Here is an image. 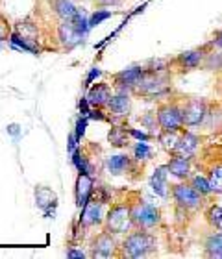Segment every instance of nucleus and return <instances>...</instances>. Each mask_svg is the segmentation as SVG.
I'll list each match as a JSON object with an SVG mask.
<instances>
[{
  "instance_id": "obj_1",
  "label": "nucleus",
  "mask_w": 222,
  "mask_h": 259,
  "mask_svg": "<svg viewBox=\"0 0 222 259\" xmlns=\"http://www.w3.org/2000/svg\"><path fill=\"white\" fill-rule=\"evenodd\" d=\"M124 254L128 257H134V259H139V257H145L147 254H150L154 246H156V239L152 237L150 233L147 232H131L124 241Z\"/></svg>"
},
{
  "instance_id": "obj_2",
  "label": "nucleus",
  "mask_w": 222,
  "mask_h": 259,
  "mask_svg": "<svg viewBox=\"0 0 222 259\" xmlns=\"http://www.w3.org/2000/svg\"><path fill=\"white\" fill-rule=\"evenodd\" d=\"M131 224H134V219H131L130 205H113L106 217V228L111 233H126L131 228Z\"/></svg>"
},
{
  "instance_id": "obj_3",
  "label": "nucleus",
  "mask_w": 222,
  "mask_h": 259,
  "mask_svg": "<svg viewBox=\"0 0 222 259\" xmlns=\"http://www.w3.org/2000/svg\"><path fill=\"white\" fill-rule=\"evenodd\" d=\"M172 198L184 209H198L204 202V194L198 193L191 184H178L172 185Z\"/></svg>"
},
{
  "instance_id": "obj_4",
  "label": "nucleus",
  "mask_w": 222,
  "mask_h": 259,
  "mask_svg": "<svg viewBox=\"0 0 222 259\" xmlns=\"http://www.w3.org/2000/svg\"><path fill=\"white\" fill-rule=\"evenodd\" d=\"M131 219H134V224L141 230H150V228H156L159 222H161V213L156 205L152 204H139L131 209Z\"/></svg>"
},
{
  "instance_id": "obj_5",
  "label": "nucleus",
  "mask_w": 222,
  "mask_h": 259,
  "mask_svg": "<svg viewBox=\"0 0 222 259\" xmlns=\"http://www.w3.org/2000/svg\"><path fill=\"white\" fill-rule=\"evenodd\" d=\"M157 124L161 130H172L178 132L184 126V115H182V108L176 104H163L157 109Z\"/></svg>"
},
{
  "instance_id": "obj_6",
  "label": "nucleus",
  "mask_w": 222,
  "mask_h": 259,
  "mask_svg": "<svg viewBox=\"0 0 222 259\" xmlns=\"http://www.w3.org/2000/svg\"><path fill=\"white\" fill-rule=\"evenodd\" d=\"M184 126H198L204 122L207 115V104L202 98H189L182 108Z\"/></svg>"
},
{
  "instance_id": "obj_7",
  "label": "nucleus",
  "mask_w": 222,
  "mask_h": 259,
  "mask_svg": "<svg viewBox=\"0 0 222 259\" xmlns=\"http://www.w3.org/2000/svg\"><path fill=\"white\" fill-rule=\"evenodd\" d=\"M145 76V70L141 67H131V69H126L119 74H115V85L119 87L120 91H128V89H136L139 85L141 78Z\"/></svg>"
},
{
  "instance_id": "obj_8",
  "label": "nucleus",
  "mask_w": 222,
  "mask_h": 259,
  "mask_svg": "<svg viewBox=\"0 0 222 259\" xmlns=\"http://www.w3.org/2000/svg\"><path fill=\"white\" fill-rule=\"evenodd\" d=\"M76 205L83 207L89 202L93 193V178L87 172H80V176L76 178Z\"/></svg>"
},
{
  "instance_id": "obj_9",
  "label": "nucleus",
  "mask_w": 222,
  "mask_h": 259,
  "mask_svg": "<svg viewBox=\"0 0 222 259\" xmlns=\"http://www.w3.org/2000/svg\"><path fill=\"white\" fill-rule=\"evenodd\" d=\"M168 167V174H172L176 178L180 180H187L191 174V163H189V157L185 156H180V154H174L172 159L167 163Z\"/></svg>"
},
{
  "instance_id": "obj_10",
  "label": "nucleus",
  "mask_w": 222,
  "mask_h": 259,
  "mask_svg": "<svg viewBox=\"0 0 222 259\" xmlns=\"http://www.w3.org/2000/svg\"><path fill=\"white\" fill-rule=\"evenodd\" d=\"M115 252V239L111 237V232H104L100 233L95 241V252L93 255L95 257H109L113 255Z\"/></svg>"
},
{
  "instance_id": "obj_11",
  "label": "nucleus",
  "mask_w": 222,
  "mask_h": 259,
  "mask_svg": "<svg viewBox=\"0 0 222 259\" xmlns=\"http://www.w3.org/2000/svg\"><path fill=\"white\" fill-rule=\"evenodd\" d=\"M198 143H200V137L195 134H191V132H187V134H184L182 137H180L178 146H176V152H174V154L191 157L196 152V148H198Z\"/></svg>"
},
{
  "instance_id": "obj_12",
  "label": "nucleus",
  "mask_w": 222,
  "mask_h": 259,
  "mask_svg": "<svg viewBox=\"0 0 222 259\" xmlns=\"http://www.w3.org/2000/svg\"><path fill=\"white\" fill-rule=\"evenodd\" d=\"M35 202H37L39 207L47 211V215H49V211L52 209V207H56V204H58V194L50 189V187L41 185V187L35 189Z\"/></svg>"
},
{
  "instance_id": "obj_13",
  "label": "nucleus",
  "mask_w": 222,
  "mask_h": 259,
  "mask_svg": "<svg viewBox=\"0 0 222 259\" xmlns=\"http://www.w3.org/2000/svg\"><path fill=\"white\" fill-rule=\"evenodd\" d=\"M167 174H168V167L163 165V167H157L154 170L150 178V187L152 191L157 194V196H167Z\"/></svg>"
},
{
  "instance_id": "obj_14",
  "label": "nucleus",
  "mask_w": 222,
  "mask_h": 259,
  "mask_svg": "<svg viewBox=\"0 0 222 259\" xmlns=\"http://www.w3.org/2000/svg\"><path fill=\"white\" fill-rule=\"evenodd\" d=\"M109 98H111V93H109V87L106 85V83H97V85H93L89 95H87L89 104H91V106H97V108H100V106H108Z\"/></svg>"
},
{
  "instance_id": "obj_15",
  "label": "nucleus",
  "mask_w": 222,
  "mask_h": 259,
  "mask_svg": "<svg viewBox=\"0 0 222 259\" xmlns=\"http://www.w3.org/2000/svg\"><path fill=\"white\" fill-rule=\"evenodd\" d=\"M108 108H109V111L113 115H117V117H124V115L128 113V109H130V97H128V93L120 91V93H117L115 97H111L108 102Z\"/></svg>"
},
{
  "instance_id": "obj_16",
  "label": "nucleus",
  "mask_w": 222,
  "mask_h": 259,
  "mask_svg": "<svg viewBox=\"0 0 222 259\" xmlns=\"http://www.w3.org/2000/svg\"><path fill=\"white\" fill-rule=\"evenodd\" d=\"M206 49H196V50H187L178 56V63L184 69H196L202 63V60L206 58Z\"/></svg>"
},
{
  "instance_id": "obj_17",
  "label": "nucleus",
  "mask_w": 222,
  "mask_h": 259,
  "mask_svg": "<svg viewBox=\"0 0 222 259\" xmlns=\"http://www.w3.org/2000/svg\"><path fill=\"white\" fill-rule=\"evenodd\" d=\"M100 221H102V207H100V204L89 200V202L83 205L81 224H85V226H93V224H98Z\"/></svg>"
},
{
  "instance_id": "obj_18",
  "label": "nucleus",
  "mask_w": 222,
  "mask_h": 259,
  "mask_svg": "<svg viewBox=\"0 0 222 259\" xmlns=\"http://www.w3.org/2000/svg\"><path fill=\"white\" fill-rule=\"evenodd\" d=\"M81 37H83V35L78 33V30L72 26L71 21H65L60 26V39H61V43L67 45V47H74V45H78L81 41Z\"/></svg>"
},
{
  "instance_id": "obj_19",
  "label": "nucleus",
  "mask_w": 222,
  "mask_h": 259,
  "mask_svg": "<svg viewBox=\"0 0 222 259\" xmlns=\"http://www.w3.org/2000/svg\"><path fill=\"white\" fill-rule=\"evenodd\" d=\"M206 255L207 257H215V259H222V232L211 233L209 237L206 239Z\"/></svg>"
},
{
  "instance_id": "obj_20",
  "label": "nucleus",
  "mask_w": 222,
  "mask_h": 259,
  "mask_svg": "<svg viewBox=\"0 0 222 259\" xmlns=\"http://www.w3.org/2000/svg\"><path fill=\"white\" fill-rule=\"evenodd\" d=\"M108 165V170L111 174H122L126 172V168L130 167V157L128 156H111L106 161Z\"/></svg>"
},
{
  "instance_id": "obj_21",
  "label": "nucleus",
  "mask_w": 222,
  "mask_h": 259,
  "mask_svg": "<svg viewBox=\"0 0 222 259\" xmlns=\"http://www.w3.org/2000/svg\"><path fill=\"white\" fill-rule=\"evenodd\" d=\"M157 139H159V143H161V146L165 150L174 154V152H176V146H178L180 135L176 134V132H172V130H163Z\"/></svg>"
},
{
  "instance_id": "obj_22",
  "label": "nucleus",
  "mask_w": 222,
  "mask_h": 259,
  "mask_svg": "<svg viewBox=\"0 0 222 259\" xmlns=\"http://www.w3.org/2000/svg\"><path fill=\"white\" fill-rule=\"evenodd\" d=\"M206 221L207 224L217 230V232H222V207L220 205H209L206 211Z\"/></svg>"
},
{
  "instance_id": "obj_23",
  "label": "nucleus",
  "mask_w": 222,
  "mask_h": 259,
  "mask_svg": "<svg viewBox=\"0 0 222 259\" xmlns=\"http://www.w3.org/2000/svg\"><path fill=\"white\" fill-rule=\"evenodd\" d=\"M56 11L65 21H71V19H74L78 15V10H76V6L72 4L71 0H58L56 2Z\"/></svg>"
},
{
  "instance_id": "obj_24",
  "label": "nucleus",
  "mask_w": 222,
  "mask_h": 259,
  "mask_svg": "<svg viewBox=\"0 0 222 259\" xmlns=\"http://www.w3.org/2000/svg\"><path fill=\"white\" fill-rule=\"evenodd\" d=\"M209 185L211 191L217 194H222V165H215L209 172Z\"/></svg>"
},
{
  "instance_id": "obj_25",
  "label": "nucleus",
  "mask_w": 222,
  "mask_h": 259,
  "mask_svg": "<svg viewBox=\"0 0 222 259\" xmlns=\"http://www.w3.org/2000/svg\"><path fill=\"white\" fill-rule=\"evenodd\" d=\"M126 135H128L126 130L115 126V128H111V132H109V143H111L113 146H124L126 145Z\"/></svg>"
},
{
  "instance_id": "obj_26",
  "label": "nucleus",
  "mask_w": 222,
  "mask_h": 259,
  "mask_svg": "<svg viewBox=\"0 0 222 259\" xmlns=\"http://www.w3.org/2000/svg\"><path fill=\"white\" fill-rule=\"evenodd\" d=\"M191 185H193L200 194H204V196L213 193L211 185H209V180H206L204 176H193V178H191Z\"/></svg>"
},
{
  "instance_id": "obj_27",
  "label": "nucleus",
  "mask_w": 222,
  "mask_h": 259,
  "mask_svg": "<svg viewBox=\"0 0 222 259\" xmlns=\"http://www.w3.org/2000/svg\"><path fill=\"white\" fill-rule=\"evenodd\" d=\"M134 154H136L137 159H150L154 156V148L150 145H147V141H143V143L139 141L136 148H134Z\"/></svg>"
},
{
  "instance_id": "obj_28",
  "label": "nucleus",
  "mask_w": 222,
  "mask_h": 259,
  "mask_svg": "<svg viewBox=\"0 0 222 259\" xmlns=\"http://www.w3.org/2000/svg\"><path fill=\"white\" fill-rule=\"evenodd\" d=\"M113 15L111 11L108 10H97V13H93V17L89 19V26H97V24H100V22H104L106 19H109V17Z\"/></svg>"
},
{
  "instance_id": "obj_29",
  "label": "nucleus",
  "mask_w": 222,
  "mask_h": 259,
  "mask_svg": "<svg viewBox=\"0 0 222 259\" xmlns=\"http://www.w3.org/2000/svg\"><path fill=\"white\" fill-rule=\"evenodd\" d=\"M72 163H74L80 172H87V161L80 156V152H72Z\"/></svg>"
},
{
  "instance_id": "obj_30",
  "label": "nucleus",
  "mask_w": 222,
  "mask_h": 259,
  "mask_svg": "<svg viewBox=\"0 0 222 259\" xmlns=\"http://www.w3.org/2000/svg\"><path fill=\"white\" fill-rule=\"evenodd\" d=\"M85 128H87V119L83 117V119H80L78 122H76V137H78V139H81V137H83V134H85Z\"/></svg>"
},
{
  "instance_id": "obj_31",
  "label": "nucleus",
  "mask_w": 222,
  "mask_h": 259,
  "mask_svg": "<svg viewBox=\"0 0 222 259\" xmlns=\"http://www.w3.org/2000/svg\"><path fill=\"white\" fill-rule=\"evenodd\" d=\"M128 134H130L131 137L139 139V141H150L152 139L150 134H145V132H139V130H128Z\"/></svg>"
},
{
  "instance_id": "obj_32",
  "label": "nucleus",
  "mask_w": 222,
  "mask_h": 259,
  "mask_svg": "<svg viewBox=\"0 0 222 259\" xmlns=\"http://www.w3.org/2000/svg\"><path fill=\"white\" fill-rule=\"evenodd\" d=\"M141 122H143V124H147L148 128H154V126H156V115H154V113H148L147 117H143Z\"/></svg>"
},
{
  "instance_id": "obj_33",
  "label": "nucleus",
  "mask_w": 222,
  "mask_h": 259,
  "mask_svg": "<svg viewBox=\"0 0 222 259\" xmlns=\"http://www.w3.org/2000/svg\"><path fill=\"white\" fill-rule=\"evenodd\" d=\"M100 74H102V72H100V69H97V67H95V69H91V72H89V76H87V80H85V85H91V81L95 80V78H98Z\"/></svg>"
},
{
  "instance_id": "obj_34",
  "label": "nucleus",
  "mask_w": 222,
  "mask_h": 259,
  "mask_svg": "<svg viewBox=\"0 0 222 259\" xmlns=\"http://www.w3.org/2000/svg\"><path fill=\"white\" fill-rule=\"evenodd\" d=\"M211 47L222 49V30H218V32L215 33V37H213V41H211Z\"/></svg>"
},
{
  "instance_id": "obj_35",
  "label": "nucleus",
  "mask_w": 222,
  "mask_h": 259,
  "mask_svg": "<svg viewBox=\"0 0 222 259\" xmlns=\"http://www.w3.org/2000/svg\"><path fill=\"white\" fill-rule=\"evenodd\" d=\"M67 257H85V254L81 250H69L67 252Z\"/></svg>"
},
{
  "instance_id": "obj_36",
  "label": "nucleus",
  "mask_w": 222,
  "mask_h": 259,
  "mask_svg": "<svg viewBox=\"0 0 222 259\" xmlns=\"http://www.w3.org/2000/svg\"><path fill=\"white\" fill-rule=\"evenodd\" d=\"M76 139H78V137H76V134H72L71 137H69V152L76 150Z\"/></svg>"
},
{
  "instance_id": "obj_37",
  "label": "nucleus",
  "mask_w": 222,
  "mask_h": 259,
  "mask_svg": "<svg viewBox=\"0 0 222 259\" xmlns=\"http://www.w3.org/2000/svg\"><path fill=\"white\" fill-rule=\"evenodd\" d=\"M120 0H98V4H102V6H115V4H119Z\"/></svg>"
},
{
  "instance_id": "obj_38",
  "label": "nucleus",
  "mask_w": 222,
  "mask_h": 259,
  "mask_svg": "<svg viewBox=\"0 0 222 259\" xmlns=\"http://www.w3.org/2000/svg\"><path fill=\"white\" fill-rule=\"evenodd\" d=\"M220 113H222V106H220Z\"/></svg>"
}]
</instances>
